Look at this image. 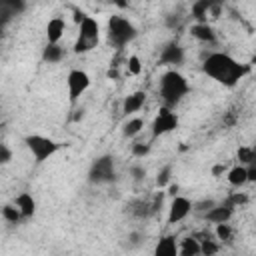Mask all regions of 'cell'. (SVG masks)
Segmentation results:
<instances>
[{
  "mask_svg": "<svg viewBox=\"0 0 256 256\" xmlns=\"http://www.w3.org/2000/svg\"><path fill=\"white\" fill-rule=\"evenodd\" d=\"M178 190H180V188H178V184H170V186H168V194H170V196H176V194H178Z\"/></svg>",
  "mask_w": 256,
  "mask_h": 256,
  "instance_id": "e575fe53",
  "label": "cell"
},
{
  "mask_svg": "<svg viewBox=\"0 0 256 256\" xmlns=\"http://www.w3.org/2000/svg\"><path fill=\"white\" fill-rule=\"evenodd\" d=\"M214 204H216L214 200L204 198V200H200V202H194V212H198V214H202V216H204V214H206Z\"/></svg>",
  "mask_w": 256,
  "mask_h": 256,
  "instance_id": "f546056e",
  "label": "cell"
},
{
  "mask_svg": "<svg viewBox=\"0 0 256 256\" xmlns=\"http://www.w3.org/2000/svg\"><path fill=\"white\" fill-rule=\"evenodd\" d=\"M100 24L96 18L92 16H84L80 22H78V38L74 42V52L76 54H86L90 50H94L100 42Z\"/></svg>",
  "mask_w": 256,
  "mask_h": 256,
  "instance_id": "277c9868",
  "label": "cell"
},
{
  "mask_svg": "<svg viewBox=\"0 0 256 256\" xmlns=\"http://www.w3.org/2000/svg\"><path fill=\"white\" fill-rule=\"evenodd\" d=\"M144 130V120L140 116H128V120L122 124V136L124 138H136Z\"/></svg>",
  "mask_w": 256,
  "mask_h": 256,
  "instance_id": "ac0fdd59",
  "label": "cell"
},
{
  "mask_svg": "<svg viewBox=\"0 0 256 256\" xmlns=\"http://www.w3.org/2000/svg\"><path fill=\"white\" fill-rule=\"evenodd\" d=\"M132 174H134V180H142V178H146V170L140 168V166H134V168H132Z\"/></svg>",
  "mask_w": 256,
  "mask_h": 256,
  "instance_id": "d6a6232c",
  "label": "cell"
},
{
  "mask_svg": "<svg viewBox=\"0 0 256 256\" xmlns=\"http://www.w3.org/2000/svg\"><path fill=\"white\" fill-rule=\"evenodd\" d=\"M190 92V84H188V78L178 72L176 68H170L166 70L162 76H160V82H158V96L162 100V106H178L184 96Z\"/></svg>",
  "mask_w": 256,
  "mask_h": 256,
  "instance_id": "7a4b0ae2",
  "label": "cell"
},
{
  "mask_svg": "<svg viewBox=\"0 0 256 256\" xmlns=\"http://www.w3.org/2000/svg\"><path fill=\"white\" fill-rule=\"evenodd\" d=\"M234 206L224 200V202H216L206 214H204V220L210 222V224H220V222H230L232 216H234Z\"/></svg>",
  "mask_w": 256,
  "mask_h": 256,
  "instance_id": "30bf717a",
  "label": "cell"
},
{
  "mask_svg": "<svg viewBox=\"0 0 256 256\" xmlns=\"http://www.w3.org/2000/svg\"><path fill=\"white\" fill-rule=\"evenodd\" d=\"M202 72L214 82L232 88L250 72V68L226 52H210L202 60Z\"/></svg>",
  "mask_w": 256,
  "mask_h": 256,
  "instance_id": "6da1fadb",
  "label": "cell"
},
{
  "mask_svg": "<svg viewBox=\"0 0 256 256\" xmlns=\"http://www.w3.org/2000/svg\"><path fill=\"white\" fill-rule=\"evenodd\" d=\"M114 4L120 6V8H126L128 6V0H114Z\"/></svg>",
  "mask_w": 256,
  "mask_h": 256,
  "instance_id": "d590c367",
  "label": "cell"
},
{
  "mask_svg": "<svg viewBox=\"0 0 256 256\" xmlns=\"http://www.w3.org/2000/svg\"><path fill=\"white\" fill-rule=\"evenodd\" d=\"M136 34H138V30H136V26L128 18L118 16V14L108 18V24H106V40L114 48H122V46L130 44L136 38Z\"/></svg>",
  "mask_w": 256,
  "mask_h": 256,
  "instance_id": "3957f363",
  "label": "cell"
},
{
  "mask_svg": "<svg viewBox=\"0 0 256 256\" xmlns=\"http://www.w3.org/2000/svg\"><path fill=\"white\" fill-rule=\"evenodd\" d=\"M224 172H228V168H226V164H224V162H220V164H214V166H212V176H214V178H220Z\"/></svg>",
  "mask_w": 256,
  "mask_h": 256,
  "instance_id": "1f68e13d",
  "label": "cell"
},
{
  "mask_svg": "<svg viewBox=\"0 0 256 256\" xmlns=\"http://www.w3.org/2000/svg\"><path fill=\"white\" fill-rule=\"evenodd\" d=\"M204 2H208V4H212V6H220L224 0H204Z\"/></svg>",
  "mask_w": 256,
  "mask_h": 256,
  "instance_id": "74e56055",
  "label": "cell"
},
{
  "mask_svg": "<svg viewBox=\"0 0 256 256\" xmlns=\"http://www.w3.org/2000/svg\"><path fill=\"white\" fill-rule=\"evenodd\" d=\"M150 154V144H144V142H136L132 144V156L134 158H144Z\"/></svg>",
  "mask_w": 256,
  "mask_h": 256,
  "instance_id": "f1b7e54d",
  "label": "cell"
},
{
  "mask_svg": "<svg viewBox=\"0 0 256 256\" xmlns=\"http://www.w3.org/2000/svg\"><path fill=\"white\" fill-rule=\"evenodd\" d=\"M248 184H256V166L248 164Z\"/></svg>",
  "mask_w": 256,
  "mask_h": 256,
  "instance_id": "836d02e7",
  "label": "cell"
},
{
  "mask_svg": "<svg viewBox=\"0 0 256 256\" xmlns=\"http://www.w3.org/2000/svg\"><path fill=\"white\" fill-rule=\"evenodd\" d=\"M220 252V244L216 240H200V254L202 256H212V254H218Z\"/></svg>",
  "mask_w": 256,
  "mask_h": 256,
  "instance_id": "d4e9b609",
  "label": "cell"
},
{
  "mask_svg": "<svg viewBox=\"0 0 256 256\" xmlns=\"http://www.w3.org/2000/svg\"><path fill=\"white\" fill-rule=\"evenodd\" d=\"M190 212H194V202L188 196L176 194L172 196L170 204H168V214H166V222L168 224H178L182 220H186L190 216Z\"/></svg>",
  "mask_w": 256,
  "mask_h": 256,
  "instance_id": "9c48e42d",
  "label": "cell"
},
{
  "mask_svg": "<svg viewBox=\"0 0 256 256\" xmlns=\"http://www.w3.org/2000/svg\"><path fill=\"white\" fill-rule=\"evenodd\" d=\"M236 160L244 166H248L252 162V146H240L236 150Z\"/></svg>",
  "mask_w": 256,
  "mask_h": 256,
  "instance_id": "83f0119b",
  "label": "cell"
},
{
  "mask_svg": "<svg viewBox=\"0 0 256 256\" xmlns=\"http://www.w3.org/2000/svg\"><path fill=\"white\" fill-rule=\"evenodd\" d=\"M190 34L198 42H202V44H216V40H218V34H216V30H214V26L210 22H196V24H192L190 26Z\"/></svg>",
  "mask_w": 256,
  "mask_h": 256,
  "instance_id": "7c38bea8",
  "label": "cell"
},
{
  "mask_svg": "<svg viewBox=\"0 0 256 256\" xmlns=\"http://www.w3.org/2000/svg\"><path fill=\"white\" fill-rule=\"evenodd\" d=\"M64 56H66V52H64V48H62L60 44H48V42H46V46H44V50H42V60H44V62H48V64H58Z\"/></svg>",
  "mask_w": 256,
  "mask_h": 256,
  "instance_id": "d6986e66",
  "label": "cell"
},
{
  "mask_svg": "<svg viewBox=\"0 0 256 256\" xmlns=\"http://www.w3.org/2000/svg\"><path fill=\"white\" fill-rule=\"evenodd\" d=\"M92 84V78L86 70H80V68H72L66 76V90H68V100L70 104H76L78 98L82 94H86V90L90 88Z\"/></svg>",
  "mask_w": 256,
  "mask_h": 256,
  "instance_id": "ba28073f",
  "label": "cell"
},
{
  "mask_svg": "<svg viewBox=\"0 0 256 256\" xmlns=\"http://www.w3.org/2000/svg\"><path fill=\"white\" fill-rule=\"evenodd\" d=\"M178 114L174 112V108L170 106H160V110L156 112L152 124H150V134H152V140L154 138H160V136H166L170 132H174L178 128Z\"/></svg>",
  "mask_w": 256,
  "mask_h": 256,
  "instance_id": "8992f818",
  "label": "cell"
},
{
  "mask_svg": "<svg viewBox=\"0 0 256 256\" xmlns=\"http://www.w3.org/2000/svg\"><path fill=\"white\" fill-rule=\"evenodd\" d=\"M24 144L36 164L46 162L60 150V142H56L54 138L44 136V134H28V136H24Z\"/></svg>",
  "mask_w": 256,
  "mask_h": 256,
  "instance_id": "5b68a950",
  "label": "cell"
},
{
  "mask_svg": "<svg viewBox=\"0 0 256 256\" xmlns=\"http://www.w3.org/2000/svg\"><path fill=\"white\" fill-rule=\"evenodd\" d=\"M144 104H146V92L136 90V92L124 96V100H122V112L126 116H134L136 112H140L144 108Z\"/></svg>",
  "mask_w": 256,
  "mask_h": 256,
  "instance_id": "5bb4252c",
  "label": "cell"
},
{
  "mask_svg": "<svg viewBox=\"0 0 256 256\" xmlns=\"http://www.w3.org/2000/svg\"><path fill=\"white\" fill-rule=\"evenodd\" d=\"M226 180H228V184H230L232 188H242V186H246V184H248V166H244V164L238 162L236 166L228 168Z\"/></svg>",
  "mask_w": 256,
  "mask_h": 256,
  "instance_id": "9a60e30c",
  "label": "cell"
},
{
  "mask_svg": "<svg viewBox=\"0 0 256 256\" xmlns=\"http://www.w3.org/2000/svg\"><path fill=\"white\" fill-rule=\"evenodd\" d=\"M116 176L114 172V158L110 154H104V156H98L90 168H88V182L90 184H108L112 182Z\"/></svg>",
  "mask_w": 256,
  "mask_h": 256,
  "instance_id": "52a82bcc",
  "label": "cell"
},
{
  "mask_svg": "<svg viewBox=\"0 0 256 256\" xmlns=\"http://www.w3.org/2000/svg\"><path fill=\"white\" fill-rule=\"evenodd\" d=\"M156 256H176L178 254V240L176 236H162L154 246Z\"/></svg>",
  "mask_w": 256,
  "mask_h": 256,
  "instance_id": "e0dca14e",
  "label": "cell"
},
{
  "mask_svg": "<svg viewBox=\"0 0 256 256\" xmlns=\"http://www.w3.org/2000/svg\"><path fill=\"white\" fill-rule=\"evenodd\" d=\"M216 228H214V236H216V240H220V242H228V240H232V234H234V230H232V226L228 224V222H220V224H214Z\"/></svg>",
  "mask_w": 256,
  "mask_h": 256,
  "instance_id": "cb8c5ba5",
  "label": "cell"
},
{
  "mask_svg": "<svg viewBox=\"0 0 256 256\" xmlns=\"http://www.w3.org/2000/svg\"><path fill=\"white\" fill-rule=\"evenodd\" d=\"M10 158H12V152L8 150L6 144H2V146H0V162H2V164H8Z\"/></svg>",
  "mask_w": 256,
  "mask_h": 256,
  "instance_id": "4dcf8cb0",
  "label": "cell"
},
{
  "mask_svg": "<svg viewBox=\"0 0 256 256\" xmlns=\"http://www.w3.org/2000/svg\"><path fill=\"white\" fill-rule=\"evenodd\" d=\"M170 180H172V164H166V166H162V168L158 170V174H156V188L164 190V188L170 184Z\"/></svg>",
  "mask_w": 256,
  "mask_h": 256,
  "instance_id": "603a6c76",
  "label": "cell"
},
{
  "mask_svg": "<svg viewBox=\"0 0 256 256\" xmlns=\"http://www.w3.org/2000/svg\"><path fill=\"white\" fill-rule=\"evenodd\" d=\"M66 32V22L62 16H52L46 24V42L48 44H60Z\"/></svg>",
  "mask_w": 256,
  "mask_h": 256,
  "instance_id": "4fadbf2b",
  "label": "cell"
},
{
  "mask_svg": "<svg viewBox=\"0 0 256 256\" xmlns=\"http://www.w3.org/2000/svg\"><path fill=\"white\" fill-rule=\"evenodd\" d=\"M0 8L4 14V22H6L10 16H16L26 8V0H0Z\"/></svg>",
  "mask_w": 256,
  "mask_h": 256,
  "instance_id": "44dd1931",
  "label": "cell"
},
{
  "mask_svg": "<svg viewBox=\"0 0 256 256\" xmlns=\"http://www.w3.org/2000/svg\"><path fill=\"white\" fill-rule=\"evenodd\" d=\"M226 200H228L234 208H240V206L248 204V194H246V192H230V194L226 196Z\"/></svg>",
  "mask_w": 256,
  "mask_h": 256,
  "instance_id": "4316f807",
  "label": "cell"
},
{
  "mask_svg": "<svg viewBox=\"0 0 256 256\" xmlns=\"http://www.w3.org/2000/svg\"><path fill=\"white\" fill-rule=\"evenodd\" d=\"M178 254L180 256H200V240L188 236L178 242Z\"/></svg>",
  "mask_w": 256,
  "mask_h": 256,
  "instance_id": "ffe728a7",
  "label": "cell"
},
{
  "mask_svg": "<svg viewBox=\"0 0 256 256\" xmlns=\"http://www.w3.org/2000/svg\"><path fill=\"white\" fill-rule=\"evenodd\" d=\"M250 164L256 166V144H252V162H250Z\"/></svg>",
  "mask_w": 256,
  "mask_h": 256,
  "instance_id": "8d00e7d4",
  "label": "cell"
},
{
  "mask_svg": "<svg viewBox=\"0 0 256 256\" xmlns=\"http://www.w3.org/2000/svg\"><path fill=\"white\" fill-rule=\"evenodd\" d=\"M14 204L18 206V210L22 212L24 218H32L36 214V198L30 192H20L14 198Z\"/></svg>",
  "mask_w": 256,
  "mask_h": 256,
  "instance_id": "2e32d148",
  "label": "cell"
},
{
  "mask_svg": "<svg viewBox=\"0 0 256 256\" xmlns=\"http://www.w3.org/2000/svg\"><path fill=\"white\" fill-rule=\"evenodd\" d=\"M184 58H186L184 48L178 42H170V44H166L160 50L158 62L160 64H166V66H180V64H184Z\"/></svg>",
  "mask_w": 256,
  "mask_h": 256,
  "instance_id": "8fae6325",
  "label": "cell"
},
{
  "mask_svg": "<svg viewBox=\"0 0 256 256\" xmlns=\"http://www.w3.org/2000/svg\"><path fill=\"white\" fill-rule=\"evenodd\" d=\"M2 218L6 220V222H10V224H18L20 220H24V216H22V212L18 210V206L12 202V204H4L2 206Z\"/></svg>",
  "mask_w": 256,
  "mask_h": 256,
  "instance_id": "7402d4cb",
  "label": "cell"
},
{
  "mask_svg": "<svg viewBox=\"0 0 256 256\" xmlns=\"http://www.w3.org/2000/svg\"><path fill=\"white\" fill-rule=\"evenodd\" d=\"M126 68H128V74L138 76V74L142 72V60H140L136 54H132V56H128V60H126Z\"/></svg>",
  "mask_w": 256,
  "mask_h": 256,
  "instance_id": "484cf974",
  "label": "cell"
}]
</instances>
